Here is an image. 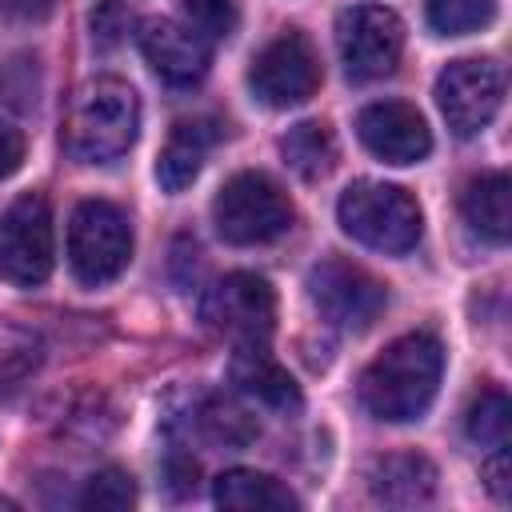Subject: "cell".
Returning a JSON list of instances; mask_svg holds the SVG:
<instances>
[{"label":"cell","mask_w":512,"mask_h":512,"mask_svg":"<svg viewBox=\"0 0 512 512\" xmlns=\"http://www.w3.org/2000/svg\"><path fill=\"white\" fill-rule=\"evenodd\" d=\"M444 372V348L428 332L396 336L360 376V404L388 424H408L428 412Z\"/></svg>","instance_id":"6da1fadb"},{"label":"cell","mask_w":512,"mask_h":512,"mask_svg":"<svg viewBox=\"0 0 512 512\" xmlns=\"http://www.w3.org/2000/svg\"><path fill=\"white\" fill-rule=\"evenodd\" d=\"M136 132H140V96L124 80L100 76L76 92L64 144L80 164H112L136 144Z\"/></svg>","instance_id":"7a4b0ae2"},{"label":"cell","mask_w":512,"mask_h":512,"mask_svg":"<svg viewBox=\"0 0 512 512\" xmlns=\"http://www.w3.org/2000/svg\"><path fill=\"white\" fill-rule=\"evenodd\" d=\"M336 216L352 240H360L364 248L388 252V256L412 252L424 232V212H420L416 196L396 184H384V180L348 184L340 192Z\"/></svg>","instance_id":"3957f363"},{"label":"cell","mask_w":512,"mask_h":512,"mask_svg":"<svg viewBox=\"0 0 512 512\" xmlns=\"http://www.w3.org/2000/svg\"><path fill=\"white\" fill-rule=\"evenodd\" d=\"M292 220L296 208L268 172H236L212 200V224L236 248L280 240L292 228Z\"/></svg>","instance_id":"277c9868"},{"label":"cell","mask_w":512,"mask_h":512,"mask_svg":"<svg viewBox=\"0 0 512 512\" xmlns=\"http://www.w3.org/2000/svg\"><path fill=\"white\" fill-rule=\"evenodd\" d=\"M132 260V224L108 200H80L68 220V268L80 284H112Z\"/></svg>","instance_id":"5b68a950"},{"label":"cell","mask_w":512,"mask_h":512,"mask_svg":"<svg viewBox=\"0 0 512 512\" xmlns=\"http://www.w3.org/2000/svg\"><path fill=\"white\" fill-rule=\"evenodd\" d=\"M56 232L52 208L40 192H24L0 216V276L16 288H36L52 276Z\"/></svg>","instance_id":"8992f818"},{"label":"cell","mask_w":512,"mask_h":512,"mask_svg":"<svg viewBox=\"0 0 512 512\" xmlns=\"http://www.w3.org/2000/svg\"><path fill=\"white\" fill-rule=\"evenodd\" d=\"M200 316L236 344H264L276 328V292L256 272H228L204 292Z\"/></svg>","instance_id":"52a82bcc"},{"label":"cell","mask_w":512,"mask_h":512,"mask_svg":"<svg viewBox=\"0 0 512 512\" xmlns=\"http://www.w3.org/2000/svg\"><path fill=\"white\" fill-rule=\"evenodd\" d=\"M248 88L268 108H296L320 88V56L304 32H280L268 40L248 68Z\"/></svg>","instance_id":"ba28073f"},{"label":"cell","mask_w":512,"mask_h":512,"mask_svg":"<svg viewBox=\"0 0 512 512\" xmlns=\"http://www.w3.org/2000/svg\"><path fill=\"white\" fill-rule=\"evenodd\" d=\"M336 52L352 80H380L400 64L404 24L384 4L344 8L336 20Z\"/></svg>","instance_id":"9c48e42d"},{"label":"cell","mask_w":512,"mask_h":512,"mask_svg":"<svg viewBox=\"0 0 512 512\" xmlns=\"http://www.w3.org/2000/svg\"><path fill=\"white\" fill-rule=\"evenodd\" d=\"M436 104L456 136L484 132L504 104V68L484 56L452 60L436 76Z\"/></svg>","instance_id":"30bf717a"},{"label":"cell","mask_w":512,"mask_h":512,"mask_svg":"<svg viewBox=\"0 0 512 512\" xmlns=\"http://www.w3.org/2000/svg\"><path fill=\"white\" fill-rule=\"evenodd\" d=\"M308 300L316 304V312L344 328V332H364L388 304V288L364 272L360 264L348 260H320L308 272Z\"/></svg>","instance_id":"8fae6325"},{"label":"cell","mask_w":512,"mask_h":512,"mask_svg":"<svg viewBox=\"0 0 512 512\" xmlns=\"http://www.w3.org/2000/svg\"><path fill=\"white\" fill-rule=\"evenodd\" d=\"M360 144L384 164H420L432 152L428 120L408 100H376L356 116Z\"/></svg>","instance_id":"7c38bea8"},{"label":"cell","mask_w":512,"mask_h":512,"mask_svg":"<svg viewBox=\"0 0 512 512\" xmlns=\"http://www.w3.org/2000/svg\"><path fill=\"white\" fill-rule=\"evenodd\" d=\"M136 44H140L148 68L172 88H192L208 76L212 48L200 32H192L180 20H144L136 32Z\"/></svg>","instance_id":"4fadbf2b"},{"label":"cell","mask_w":512,"mask_h":512,"mask_svg":"<svg viewBox=\"0 0 512 512\" xmlns=\"http://www.w3.org/2000/svg\"><path fill=\"white\" fill-rule=\"evenodd\" d=\"M232 384L252 396L256 404L272 408V412H300V388L296 380L268 356L264 344H240V352L232 356Z\"/></svg>","instance_id":"5bb4252c"},{"label":"cell","mask_w":512,"mask_h":512,"mask_svg":"<svg viewBox=\"0 0 512 512\" xmlns=\"http://www.w3.org/2000/svg\"><path fill=\"white\" fill-rule=\"evenodd\" d=\"M216 144V124L212 120H180L164 148H160V160H156V180L164 192H184L200 168H204V156L208 148Z\"/></svg>","instance_id":"9a60e30c"},{"label":"cell","mask_w":512,"mask_h":512,"mask_svg":"<svg viewBox=\"0 0 512 512\" xmlns=\"http://www.w3.org/2000/svg\"><path fill=\"white\" fill-rule=\"evenodd\" d=\"M372 496L396 508H412V504H428L436 492V468L428 456L420 452H396L372 464L368 472Z\"/></svg>","instance_id":"2e32d148"},{"label":"cell","mask_w":512,"mask_h":512,"mask_svg":"<svg viewBox=\"0 0 512 512\" xmlns=\"http://www.w3.org/2000/svg\"><path fill=\"white\" fill-rule=\"evenodd\" d=\"M460 212L472 224V232H480L492 244H504L512 236V184L504 172H484L476 180H468L464 196H460Z\"/></svg>","instance_id":"e0dca14e"},{"label":"cell","mask_w":512,"mask_h":512,"mask_svg":"<svg viewBox=\"0 0 512 512\" xmlns=\"http://www.w3.org/2000/svg\"><path fill=\"white\" fill-rule=\"evenodd\" d=\"M212 500L220 504V508H240V512H288V508H296L300 500L276 480V476H268V472H256V468H228V472H220L216 476V484H212Z\"/></svg>","instance_id":"ac0fdd59"},{"label":"cell","mask_w":512,"mask_h":512,"mask_svg":"<svg viewBox=\"0 0 512 512\" xmlns=\"http://www.w3.org/2000/svg\"><path fill=\"white\" fill-rule=\"evenodd\" d=\"M280 156L300 180H324L336 164V140H332L328 124L300 120L280 136Z\"/></svg>","instance_id":"d6986e66"},{"label":"cell","mask_w":512,"mask_h":512,"mask_svg":"<svg viewBox=\"0 0 512 512\" xmlns=\"http://www.w3.org/2000/svg\"><path fill=\"white\" fill-rule=\"evenodd\" d=\"M464 428H468L472 444H480L488 452L492 448H508V428H512V404H508V396L500 388H484L472 400V408L464 416Z\"/></svg>","instance_id":"ffe728a7"},{"label":"cell","mask_w":512,"mask_h":512,"mask_svg":"<svg viewBox=\"0 0 512 512\" xmlns=\"http://www.w3.org/2000/svg\"><path fill=\"white\" fill-rule=\"evenodd\" d=\"M40 360H44L40 340L32 332L0 320V396L4 392H16L40 368Z\"/></svg>","instance_id":"44dd1931"},{"label":"cell","mask_w":512,"mask_h":512,"mask_svg":"<svg viewBox=\"0 0 512 512\" xmlns=\"http://www.w3.org/2000/svg\"><path fill=\"white\" fill-rule=\"evenodd\" d=\"M196 424L216 444H248L256 440V420L228 396H204L196 408Z\"/></svg>","instance_id":"7402d4cb"},{"label":"cell","mask_w":512,"mask_h":512,"mask_svg":"<svg viewBox=\"0 0 512 512\" xmlns=\"http://www.w3.org/2000/svg\"><path fill=\"white\" fill-rule=\"evenodd\" d=\"M496 20V0H428V28L436 36H468Z\"/></svg>","instance_id":"603a6c76"},{"label":"cell","mask_w":512,"mask_h":512,"mask_svg":"<svg viewBox=\"0 0 512 512\" xmlns=\"http://www.w3.org/2000/svg\"><path fill=\"white\" fill-rule=\"evenodd\" d=\"M80 504L92 508V512H124L136 504V484L124 468H100L84 492H80Z\"/></svg>","instance_id":"cb8c5ba5"},{"label":"cell","mask_w":512,"mask_h":512,"mask_svg":"<svg viewBox=\"0 0 512 512\" xmlns=\"http://www.w3.org/2000/svg\"><path fill=\"white\" fill-rule=\"evenodd\" d=\"M188 28L204 40H228L240 24V0H180Z\"/></svg>","instance_id":"d4e9b609"},{"label":"cell","mask_w":512,"mask_h":512,"mask_svg":"<svg viewBox=\"0 0 512 512\" xmlns=\"http://www.w3.org/2000/svg\"><path fill=\"white\" fill-rule=\"evenodd\" d=\"M132 28V8L124 0H104L96 12H92V40L96 48H116Z\"/></svg>","instance_id":"484cf974"},{"label":"cell","mask_w":512,"mask_h":512,"mask_svg":"<svg viewBox=\"0 0 512 512\" xmlns=\"http://www.w3.org/2000/svg\"><path fill=\"white\" fill-rule=\"evenodd\" d=\"M56 4L60 0H0V12L16 24H40L56 12Z\"/></svg>","instance_id":"4316f807"},{"label":"cell","mask_w":512,"mask_h":512,"mask_svg":"<svg viewBox=\"0 0 512 512\" xmlns=\"http://www.w3.org/2000/svg\"><path fill=\"white\" fill-rule=\"evenodd\" d=\"M20 164H24V136H20V128L0 120V180L12 176Z\"/></svg>","instance_id":"83f0119b"},{"label":"cell","mask_w":512,"mask_h":512,"mask_svg":"<svg viewBox=\"0 0 512 512\" xmlns=\"http://www.w3.org/2000/svg\"><path fill=\"white\" fill-rule=\"evenodd\" d=\"M0 508H16V500H8V496H0Z\"/></svg>","instance_id":"f1b7e54d"}]
</instances>
